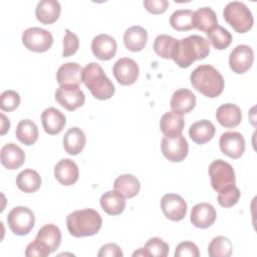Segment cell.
Returning a JSON list of instances; mask_svg holds the SVG:
<instances>
[{"mask_svg":"<svg viewBox=\"0 0 257 257\" xmlns=\"http://www.w3.org/2000/svg\"><path fill=\"white\" fill-rule=\"evenodd\" d=\"M210 53L209 41L200 35L193 34L177 39L172 59L182 68L189 67L194 61L206 58Z\"/></svg>","mask_w":257,"mask_h":257,"instance_id":"obj_1","label":"cell"},{"mask_svg":"<svg viewBox=\"0 0 257 257\" xmlns=\"http://www.w3.org/2000/svg\"><path fill=\"white\" fill-rule=\"evenodd\" d=\"M190 80L196 90L210 98L217 97L224 89V78L222 74L210 64L197 66L192 71Z\"/></svg>","mask_w":257,"mask_h":257,"instance_id":"obj_2","label":"cell"},{"mask_svg":"<svg viewBox=\"0 0 257 257\" xmlns=\"http://www.w3.org/2000/svg\"><path fill=\"white\" fill-rule=\"evenodd\" d=\"M101 224L99 213L90 208L74 211L66 217L68 232L77 238L95 235L100 230Z\"/></svg>","mask_w":257,"mask_h":257,"instance_id":"obj_3","label":"cell"},{"mask_svg":"<svg viewBox=\"0 0 257 257\" xmlns=\"http://www.w3.org/2000/svg\"><path fill=\"white\" fill-rule=\"evenodd\" d=\"M82 82L97 99H108L114 93L113 83L96 62H90L82 69Z\"/></svg>","mask_w":257,"mask_h":257,"instance_id":"obj_4","label":"cell"},{"mask_svg":"<svg viewBox=\"0 0 257 257\" xmlns=\"http://www.w3.org/2000/svg\"><path fill=\"white\" fill-rule=\"evenodd\" d=\"M223 16L227 23L238 33L249 31L254 24L251 10L240 1L229 2L223 10Z\"/></svg>","mask_w":257,"mask_h":257,"instance_id":"obj_5","label":"cell"},{"mask_svg":"<svg viewBox=\"0 0 257 257\" xmlns=\"http://www.w3.org/2000/svg\"><path fill=\"white\" fill-rule=\"evenodd\" d=\"M208 172L212 188L216 192H220L235 185L236 179L233 167L221 159L213 161L209 166Z\"/></svg>","mask_w":257,"mask_h":257,"instance_id":"obj_6","label":"cell"},{"mask_svg":"<svg viewBox=\"0 0 257 257\" xmlns=\"http://www.w3.org/2000/svg\"><path fill=\"white\" fill-rule=\"evenodd\" d=\"M7 224L14 234L18 236L27 235L35 224L34 213L24 206L15 207L8 213Z\"/></svg>","mask_w":257,"mask_h":257,"instance_id":"obj_7","label":"cell"},{"mask_svg":"<svg viewBox=\"0 0 257 257\" xmlns=\"http://www.w3.org/2000/svg\"><path fill=\"white\" fill-rule=\"evenodd\" d=\"M22 43L30 51L44 52L47 51L53 43L52 34L40 27H29L22 33Z\"/></svg>","mask_w":257,"mask_h":257,"instance_id":"obj_8","label":"cell"},{"mask_svg":"<svg viewBox=\"0 0 257 257\" xmlns=\"http://www.w3.org/2000/svg\"><path fill=\"white\" fill-rule=\"evenodd\" d=\"M56 101L69 111L82 106L85 101V95L79 85L62 84L55 91Z\"/></svg>","mask_w":257,"mask_h":257,"instance_id":"obj_9","label":"cell"},{"mask_svg":"<svg viewBox=\"0 0 257 257\" xmlns=\"http://www.w3.org/2000/svg\"><path fill=\"white\" fill-rule=\"evenodd\" d=\"M162 153L171 162L179 163L188 155L189 146L186 138L181 134L175 137H164L161 143Z\"/></svg>","mask_w":257,"mask_h":257,"instance_id":"obj_10","label":"cell"},{"mask_svg":"<svg viewBox=\"0 0 257 257\" xmlns=\"http://www.w3.org/2000/svg\"><path fill=\"white\" fill-rule=\"evenodd\" d=\"M112 73L118 83L122 85H131L137 81L140 69L134 59L122 57L114 62Z\"/></svg>","mask_w":257,"mask_h":257,"instance_id":"obj_11","label":"cell"},{"mask_svg":"<svg viewBox=\"0 0 257 257\" xmlns=\"http://www.w3.org/2000/svg\"><path fill=\"white\" fill-rule=\"evenodd\" d=\"M254 61V52L249 45H237L230 53V68L238 74H242L250 69Z\"/></svg>","mask_w":257,"mask_h":257,"instance_id":"obj_12","label":"cell"},{"mask_svg":"<svg viewBox=\"0 0 257 257\" xmlns=\"http://www.w3.org/2000/svg\"><path fill=\"white\" fill-rule=\"evenodd\" d=\"M161 208L164 215L172 221H181L187 213L186 201L177 194L169 193L162 197Z\"/></svg>","mask_w":257,"mask_h":257,"instance_id":"obj_13","label":"cell"},{"mask_svg":"<svg viewBox=\"0 0 257 257\" xmlns=\"http://www.w3.org/2000/svg\"><path fill=\"white\" fill-rule=\"evenodd\" d=\"M220 150L232 159H239L245 151V140L238 132H226L220 137Z\"/></svg>","mask_w":257,"mask_h":257,"instance_id":"obj_14","label":"cell"},{"mask_svg":"<svg viewBox=\"0 0 257 257\" xmlns=\"http://www.w3.org/2000/svg\"><path fill=\"white\" fill-rule=\"evenodd\" d=\"M117 49L115 39L108 34L96 35L91 41V50L94 56L100 60L111 59Z\"/></svg>","mask_w":257,"mask_h":257,"instance_id":"obj_15","label":"cell"},{"mask_svg":"<svg viewBox=\"0 0 257 257\" xmlns=\"http://www.w3.org/2000/svg\"><path fill=\"white\" fill-rule=\"evenodd\" d=\"M217 217L215 208L209 203H199L195 205L191 210V222L192 224L201 229H206L214 224Z\"/></svg>","mask_w":257,"mask_h":257,"instance_id":"obj_16","label":"cell"},{"mask_svg":"<svg viewBox=\"0 0 257 257\" xmlns=\"http://www.w3.org/2000/svg\"><path fill=\"white\" fill-rule=\"evenodd\" d=\"M172 111L183 115L190 112L196 105V95L188 88L177 89L170 101Z\"/></svg>","mask_w":257,"mask_h":257,"instance_id":"obj_17","label":"cell"},{"mask_svg":"<svg viewBox=\"0 0 257 257\" xmlns=\"http://www.w3.org/2000/svg\"><path fill=\"white\" fill-rule=\"evenodd\" d=\"M79 176L77 165L69 160L62 159L54 167L55 179L64 186H70L77 182Z\"/></svg>","mask_w":257,"mask_h":257,"instance_id":"obj_18","label":"cell"},{"mask_svg":"<svg viewBox=\"0 0 257 257\" xmlns=\"http://www.w3.org/2000/svg\"><path fill=\"white\" fill-rule=\"evenodd\" d=\"M41 122L45 133L48 135H57L63 130L66 123V117L59 109L48 107L41 113Z\"/></svg>","mask_w":257,"mask_h":257,"instance_id":"obj_19","label":"cell"},{"mask_svg":"<svg viewBox=\"0 0 257 257\" xmlns=\"http://www.w3.org/2000/svg\"><path fill=\"white\" fill-rule=\"evenodd\" d=\"M1 163L8 170L20 168L25 161V154L20 147L13 143L4 145L0 152Z\"/></svg>","mask_w":257,"mask_h":257,"instance_id":"obj_20","label":"cell"},{"mask_svg":"<svg viewBox=\"0 0 257 257\" xmlns=\"http://www.w3.org/2000/svg\"><path fill=\"white\" fill-rule=\"evenodd\" d=\"M35 239L45 249H47L50 253H52L60 245L61 232L57 226L53 224H46L38 230Z\"/></svg>","mask_w":257,"mask_h":257,"instance_id":"obj_21","label":"cell"},{"mask_svg":"<svg viewBox=\"0 0 257 257\" xmlns=\"http://www.w3.org/2000/svg\"><path fill=\"white\" fill-rule=\"evenodd\" d=\"M60 4L56 0H41L37 3L35 16L37 20L45 25L55 22L60 15Z\"/></svg>","mask_w":257,"mask_h":257,"instance_id":"obj_22","label":"cell"},{"mask_svg":"<svg viewBox=\"0 0 257 257\" xmlns=\"http://www.w3.org/2000/svg\"><path fill=\"white\" fill-rule=\"evenodd\" d=\"M216 118L225 127H235L242 119V112L238 105L234 103H224L217 108Z\"/></svg>","mask_w":257,"mask_h":257,"instance_id":"obj_23","label":"cell"},{"mask_svg":"<svg viewBox=\"0 0 257 257\" xmlns=\"http://www.w3.org/2000/svg\"><path fill=\"white\" fill-rule=\"evenodd\" d=\"M86 137L84 132L77 127H70L63 137V148L65 152L71 156L78 155L84 148Z\"/></svg>","mask_w":257,"mask_h":257,"instance_id":"obj_24","label":"cell"},{"mask_svg":"<svg viewBox=\"0 0 257 257\" xmlns=\"http://www.w3.org/2000/svg\"><path fill=\"white\" fill-rule=\"evenodd\" d=\"M82 69L76 62H67L59 66L56 72V80L59 85L74 84L79 85L82 81Z\"/></svg>","mask_w":257,"mask_h":257,"instance_id":"obj_25","label":"cell"},{"mask_svg":"<svg viewBox=\"0 0 257 257\" xmlns=\"http://www.w3.org/2000/svg\"><path fill=\"white\" fill-rule=\"evenodd\" d=\"M148 40L147 30L139 25H134L127 28L123 34V43L125 47L134 52L142 50Z\"/></svg>","mask_w":257,"mask_h":257,"instance_id":"obj_26","label":"cell"},{"mask_svg":"<svg viewBox=\"0 0 257 257\" xmlns=\"http://www.w3.org/2000/svg\"><path fill=\"white\" fill-rule=\"evenodd\" d=\"M215 125L208 119L195 121L189 128V136L198 145H203L211 141L215 135Z\"/></svg>","mask_w":257,"mask_h":257,"instance_id":"obj_27","label":"cell"},{"mask_svg":"<svg viewBox=\"0 0 257 257\" xmlns=\"http://www.w3.org/2000/svg\"><path fill=\"white\" fill-rule=\"evenodd\" d=\"M114 191H116L123 198H134L141 190L140 181L131 174H123L118 176L113 183Z\"/></svg>","mask_w":257,"mask_h":257,"instance_id":"obj_28","label":"cell"},{"mask_svg":"<svg viewBox=\"0 0 257 257\" xmlns=\"http://www.w3.org/2000/svg\"><path fill=\"white\" fill-rule=\"evenodd\" d=\"M185 125V120L182 115L168 111L164 113L160 120V130L165 137H175L181 135Z\"/></svg>","mask_w":257,"mask_h":257,"instance_id":"obj_29","label":"cell"},{"mask_svg":"<svg viewBox=\"0 0 257 257\" xmlns=\"http://www.w3.org/2000/svg\"><path fill=\"white\" fill-rule=\"evenodd\" d=\"M218 24L217 15L210 7H202L194 12L193 28L207 33Z\"/></svg>","mask_w":257,"mask_h":257,"instance_id":"obj_30","label":"cell"},{"mask_svg":"<svg viewBox=\"0 0 257 257\" xmlns=\"http://www.w3.org/2000/svg\"><path fill=\"white\" fill-rule=\"evenodd\" d=\"M102 210L108 215L115 216L123 212L125 208V200L116 191H107L103 193L99 200Z\"/></svg>","mask_w":257,"mask_h":257,"instance_id":"obj_31","label":"cell"},{"mask_svg":"<svg viewBox=\"0 0 257 257\" xmlns=\"http://www.w3.org/2000/svg\"><path fill=\"white\" fill-rule=\"evenodd\" d=\"M16 185L24 193H33L40 188L41 178L36 171L26 169L17 175Z\"/></svg>","mask_w":257,"mask_h":257,"instance_id":"obj_32","label":"cell"},{"mask_svg":"<svg viewBox=\"0 0 257 257\" xmlns=\"http://www.w3.org/2000/svg\"><path fill=\"white\" fill-rule=\"evenodd\" d=\"M16 138L19 142L26 146L33 145L38 139V128L31 119H22L18 122L16 127Z\"/></svg>","mask_w":257,"mask_h":257,"instance_id":"obj_33","label":"cell"},{"mask_svg":"<svg viewBox=\"0 0 257 257\" xmlns=\"http://www.w3.org/2000/svg\"><path fill=\"white\" fill-rule=\"evenodd\" d=\"M194 12L190 9H179L170 16V24L177 31H188L193 28Z\"/></svg>","mask_w":257,"mask_h":257,"instance_id":"obj_34","label":"cell"},{"mask_svg":"<svg viewBox=\"0 0 257 257\" xmlns=\"http://www.w3.org/2000/svg\"><path fill=\"white\" fill-rule=\"evenodd\" d=\"M206 34L208 35V39L211 44L218 50L226 49L232 42L231 33L219 24L213 27Z\"/></svg>","mask_w":257,"mask_h":257,"instance_id":"obj_35","label":"cell"},{"mask_svg":"<svg viewBox=\"0 0 257 257\" xmlns=\"http://www.w3.org/2000/svg\"><path fill=\"white\" fill-rule=\"evenodd\" d=\"M232 243L225 236L213 238L208 246V254L211 257H229L232 254Z\"/></svg>","mask_w":257,"mask_h":257,"instance_id":"obj_36","label":"cell"},{"mask_svg":"<svg viewBox=\"0 0 257 257\" xmlns=\"http://www.w3.org/2000/svg\"><path fill=\"white\" fill-rule=\"evenodd\" d=\"M177 39L167 35V34H161L158 35L154 41V51L157 55H159L162 58L165 59H172L173 50L175 47Z\"/></svg>","mask_w":257,"mask_h":257,"instance_id":"obj_37","label":"cell"},{"mask_svg":"<svg viewBox=\"0 0 257 257\" xmlns=\"http://www.w3.org/2000/svg\"><path fill=\"white\" fill-rule=\"evenodd\" d=\"M144 250L147 256L166 257L169 253V245L159 237L150 238L145 244Z\"/></svg>","mask_w":257,"mask_h":257,"instance_id":"obj_38","label":"cell"},{"mask_svg":"<svg viewBox=\"0 0 257 257\" xmlns=\"http://www.w3.org/2000/svg\"><path fill=\"white\" fill-rule=\"evenodd\" d=\"M240 198V190L235 186L228 187L220 192H218L217 200L220 206L229 208L236 205Z\"/></svg>","mask_w":257,"mask_h":257,"instance_id":"obj_39","label":"cell"},{"mask_svg":"<svg viewBox=\"0 0 257 257\" xmlns=\"http://www.w3.org/2000/svg\"><path fill=\"white\" fill-rule=\"evenodd\" d=\"M20 104V95L12 89L5 90L0 95V107L3 111H12Z\"/></svg>","mask_w":257,"mask_h":257,"instance_id":"obj_40","label":"cell"},{"mask_svg":"<svg viewBox=\"0 0 257 257\" xmlns=\"http://www.w3.org/2000/svg\"><path fill=\"white\" fill-rule=\"evenodd\" d=\"M79 47V39L77 35L71 32L69 29H65V35L63 38V51L62 56L68 57L73 55Z\"/></svg>","mask_w":257,"mask_h":257,"instance_id":"obj_41","label":"cell"},{"mask_svg":"<svg viewBox=\"0 0 257 257\" xmlns=\"http://www.w3.org/2000/svg\"><path fill=\"white\" fill-rule=\"evenodd\" d=\"M199 257L200 252L198 246L191 241L180 243L175 251V257Z\"/></svg>","mask_w":257,"mask_h":257,"instance_id":"obj_42","label":"cell"},{"mask_svg":"<svg viewBox=\"0 0 257 257\" xmlns=\"http://www.w3.org/2000/svg\"><path fill=\"white\" fill-rule=\"evenodd\" d=\"M50 254V252L45 249L36 239H34L31 243H29L25 250V255L29 257H46Z\"/></svg>","mask_w":257,"mask_h":257,"instance_id":"obj_43","label":"cell"},{"mask_svg":"<svg viewBox=\"0 0 257 257\" xmlns=\"http://www.w3.org/2000/svg\"><path fill=\"white\" fill-rule=\"evenodd\" d=\"M143 4L145 8L153 14L164 13L169 6V2L167 0H145Z\"/></svg>","mask_w":257,"mask_h":257,"instance_id":"obj_44","label":"cell"},{"mask_svg":"<svg viewBox=\"0 0 257 257\" xmlns=\"http://www.w3.org/2000/svg\"><path fill=\"white\" fill-rule=\"evenodd\" d=\"M98 257H122L123 253L120 249V247L114 243H108L103 245L99 252L97 253Z\"/></svg>","mask_w":257,"mask_h":257,"instance_id":"obj_45","label":"cell"},{"mask_svg":"<svg viewBox=\"0 0 257 257\" xmlns=\"http://www.w3.org/2000/svg\"><path fill=\"white\" fill-rule=\"evenodd\" d=\"M1 118H2V132H1V134L4 135L7 131H9L10 122H9V119H7V117L3 113H1Z\"/></svg>","mask_w":257,"mask_h":257,"instance_id":"obj_46","label":"cell"},{"mask_svg":"<svg viewBox=\"0 0 257 257\" xmlns=\"http://www.w3.org/2000/svg\"><path fill=\"white\" fill-rule=\"evenodd\" d=\"M133 256H134V257H135V256H147V254H146L144 248H140L138 251H136V252L133 253Z\"/></svg>","mask_w":257,"mask_h":257,"instance_id":"obj_47","label":"cell"}]
</instances>
